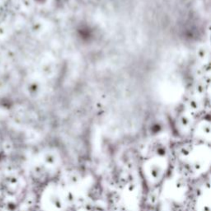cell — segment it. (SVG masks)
I'll return each instance as SVG.
<instances>
[{"label":"cell","mask_w":211,"mask_h":211,"mask_svg":"<svg viewBox=\"0 0 211 211\" xmlns=\"http://www.w3.org/2000/svg\"><path fill=\"white\" fill-rule=\"evenodd\" d=\"M74 199H75V197H74V195H73V193H68L67 195L65 196V200L68 202V203H72V202H73Z\"/></svg>","instance_id":"4"},{"label":"cell","mask_w":211,"mask_h":211,"mask_svg":"<svg viewBox=\"0 0 211 211\" xmlns=\"http://www.w3.org/2000/svg\"><path fill=\"white\" fill-rule=\"evenodd\" d=\"M149 171H150V176L153 177V179H157L160 177L161 174H162V167L160 166H156V164H152L149 167Z\"/></svg>","instance_id":"3"},{"label":"cell","mask_w":211,"mask_h":211,"mask_svg":"<svg viewBox=\"0 0 211 211\" xmlns=\"http://www.w3.org/2000/svg\"><path fill=\"white\" fill-rule=\"evenodd\" d=\"M44 160H45V164H47V166L54 167V166H58L59 159L58 155L54 152H48L47 154L45 155Z\"/></svg>","instance_id":"1"},{"label":"cell","mask_w":211,"mask_h":211,"mask_svg":"<svg viewBox=\"0 0 211 211\" xmlns=\"http://www.w3.org/2000/svg\"><path fill=\"white\" fill-rule=\"evenodd\" d=\"M192 124L190 118L188 116V115H182L180 117V120H179V124H180V127L183 129H190V125Z\"/></svg>","instance_id":"2"}]
</instances>
